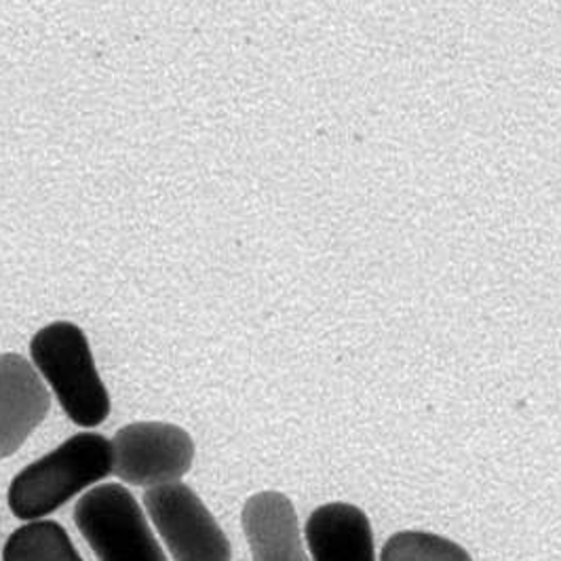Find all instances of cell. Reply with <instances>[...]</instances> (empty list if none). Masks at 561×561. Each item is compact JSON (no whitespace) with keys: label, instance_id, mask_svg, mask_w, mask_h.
I'll use <instances>...</instances> for the list:
<instances>
[{"label":"cell","instance_id":"52a82bcc","mask_svg":"<svg viewBox=\"0 0 561 561\" xmlns=\"http://www.w3.org/2000/svg\"><path fill=\"white\" fill-rule=\"evenodd\" d=\"M253 561H309L298 513L280 492L253 494L241 513Z\"/></svg>","mask_w":561,"mask_h":561},{"label":"cell","instance_id":"30bf717a","mask_svg":"<svg viewBox=\"0 0 561 561\" xmlns=\"http://www.w3.org/2000/svg\"><path fill=\"white\" fill-rule=\"evenodd\" d=\"M380 561H473L469 551L439 534L405 530L382 547Z\"/></svg>","mask_w":561,"mask_h":561},{"label":"cell","instance_id":"8992f818","mask_svg":"<svg viewBox=\"0 0 561 561\" xmlns=\"http://www.w3.org/2000/svg\"><path fill=\"white\" fill-rule=\"evenodd\" d=\"M51 410V393L32 362L0 355V460L13 456Z\"/></svg>","mask_w":561,"mask_h":561},{"label":"cell","instance_id":"7a4b0ae2","mask_svg":"<svg viewBox=\"0 0 561 561\" xmlns=\"http://www.w3.org/2000/svg\"><path fill=\"white\" fill-rule=\"evenodd\" d=\"M30 359L75 424L93 428L111 416V393L79 325L56 321L38 330L30 342Z\"/></svg>","mask_w":561,"mask_h":561},{"label":"cell","instance_id":"3957f363","mask_svg":"<svg viewBox=\"0 0 561 561\" xmlns=\"http://www.w3.org/2000/svg\"><path fill=\"white\" fill-rule=\"evenodd\" d=\"M75 524L100 561H168L125 485L102 483L89 490L75 506Z\"/></svg>","mask_w":561,"mask_h":561},{"label":"cell","instance_id":"277c9868","mask_svg":"<svg viewBox=\"0 0 561 561\" xmlns=\"http://www.w3.org/2000/svg\"><path fill=\"white\" fill-rule=\"evenodd\" d=\"M144 506L152 526L163 538L171 560H232L228 536L191 485L173 481L148 488Z\"/></svg>","mask_w":561,"mask_h":561},{"label":"cell","instance_id":"9c48e42d","mask_svg":"<svg viewBox=\"0 0 561 561\" xmlns=\"http://www.w3.org/2000/svg\"><path fill=\"white\" fill-rule=\"evenodd\" d=\"M2 561H83L68 533L49 519L26 522L4 542Z\"/></svg>","mask_w":561,"mask_h":561},{"label":"cell","instance_id":"5b68a950","mask_svg":"<svg viewBox=\"0 0 561 561\" xmlns=\"http://www.w3.org/2000/svg\"><path fill=\"white\" fill-rule=\"evenodd\" d=\"M195 442L171 422H134L113 437V473L138 488H157L184 478L195 462Z\"/></svg>","mask_w":561,"mask_h":561},{"label":"cell","instance_id":"ba28073f","mask_svg":"<svg viewBox=\"0 0 561 561\" xmlns=\"http://www.w3.org/2000/svg\"><path fill=\"white\" fill-rule=\"evenodd\" d=\"M305 536L312 561H376L371 524L359 506L330 503L314 508Z\"/></svg>","mask_w":561,"mask_h":561},{"label":"cell","instance_id":"6da1fadb","mask_svg":"<svg viewBox=\"0 0 561 561\" xmlns=\"http://www.w3.org/2000/svg\"><path fill=\"white\" fill-rule=\"evenodd\" d=\"M111 473L113 442L100 433L83 431L11 479L7 505L22 522L45 519Z\"/></svg>","mask_w":561,"mask_h":561}]
</instances>
